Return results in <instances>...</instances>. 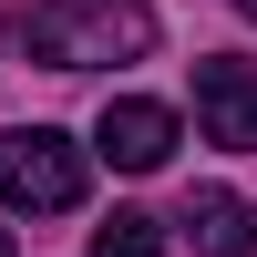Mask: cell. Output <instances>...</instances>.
<instances>
[{
    "instance_id": "2",
    "label": "cell",
    "mask_w": 257,
    "mask_h": 257,
    "mask_svg": "<svg viewBox=\"0 0 257 257\" xmlns=\"http://www.w3.org/2000/svg\"><path fill=\"white\" fill-rule=\"evenodd\" d=\"M82 144L52 134V123H21V134H0V206L11 216H72L82 206Z\"/></svg>"
},
{
    "instance_id": "8",
    "label": "cell",
    "mask_w": 257,
    "mask_h": 257,
    "mask_svg": "<svg viewBox=\"0 0 257 257\" xmlns=\"http://www.w3.org/2000/svg\"><path fill=\"white\" fill-rule=\"evenodd\" d=\"M0 257H11V226H0Z\"/></svg>"
},
{
    "instance_id": "7",
    "label": "cell",
    "mask_w": 257,
    "mask_h": 257,
    "mask_svg": "<svg viewBox=\"0 0 257 257\" xmlns=\"http://www.w3.org/2000/svg\"><path fill=\"white\" fill-rule=\"evenodd\" d=\"M226 11H247V21H257V0H226Z\"/></svg>"
},
{
    "instance_id": "6",
    "label": "cell",
    "mask_w": 257,
    "mask_h": 257,
    "mask_svg": "<svg viewBox=\"0 0 257 257\" xmlns=\"http://www.w3.org/2000/svg\"><path fill=\"white\" fill-rule=\"evenodd\" d=\"M93 257H165V226L123 206V216H103V226H93Z\"/></svg>"
},
{
    "instance_id": "3",
    "label": "cell",
    "mask_w": 257,
    "mask_h": 257,
    "mask_svg": "<svg viewBox=\"0 0 257 257\" xmlns=\"http://www.w3.org/2000/svg\"><path fill=\"white\" fill-rule=\"evenodd\" d=\"M196 123H206V144H226V155H257V72L237 52H206L196 62Z\"/></svg>"
},
{
    "instance_id": "1",
    "label": "cell",
    "mask_w": 257,
    "mask_h": 257,
    "mask_svg": "<svg viewBox=\"0 0 257 257\" xmlns=\"http://www.w3.org/2000/svg\"><path fill=\"white\" fill-rule=\"evenodd\" d=\"M21 41L52 72H103V62H144L155 52V11L144 0H31Z\"/></svg>"
},
{
    "instance_id": "4",
    "label": "cell",
    "mask_w": 257,
    "mask_h": 257,
    "mask_svg": "<svg viewBox=\"0 0 257 257\" xmlns=\"http://www.w3.org/2000/svg\"><path fill=\"white\" fill-rule=\"evenodd\" d=\"M93 144L123 165V175H155V165L175 155V113H165V103H144V93H123V103H103Z\"/></svg>"
},
{
    "instance_id": "5",
    "label": "cell",
    "mask_w": 257,
    "mask_h": 257,
    "mask_svg": "<svg viewBox=\"0 0 257 257\" xmlns=\"http://www.w3.org/2000/svg\"><path fill=\"white\" fill-rule=\"evenodd\" d=\"M185 237L206 257H257V206L226 196V185H196V196H185Z\"/></svg>"
}]
</instances>
